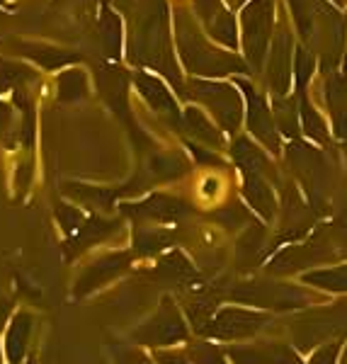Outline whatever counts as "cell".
<instances>
[{"label":"cell","instance_id":"1","mask_svg":"<svg viewBox=\"0 0 347 364\" xmlns=\"http://www.w3.org/2000/svg\"><path fill=\"white\" fill-rule=\"evenodd\" d=\"M132 58L144 66L158 68L161 73L170 75L173 85H180V73L168 46V13L161 0H156V5H144V10L134 20Z\"/></svg>","mask_w":347,"mask_h":364},{"label":"cell","instance_id":"2","mask_svg":"<svg viewBox=\"0 0 347 364\" xmlns=\"http://www.w3.org/2000/svg\"><path fill=\"white\" fill-rule=\"evenodd\" d=\"M175 27H178L180 54L185 58V66L197 75H226L248 70L236 56H226L216 46H211L202 32L195 27V20L185 10H175Z\"/></svg>","mask_w":347,"mask_h":364},{"label":"cell","instance_id":"3","mask_svg":"<svg viewBox=\"0 0 347 364\" xmlns=\"http://www.w3.org/2000/svg\"><path fill=\"white\" fill-rule=\"evenodd\" d=\"M272 13H274V0H252L250 5L243 8V13H240L245 56H248V63L255 70H260L265 61L269 32H272Z\"/></svg>","mask_w":347,"mask_h":364},{"label":"cell","instance_id":"4","mask_svg":"<svg viewBox=\"0 0 347 364\" xmlns=\"http://www.w3.org/2000/svg\"><path fill=\"white\" fill-rule=\"evenodd\" d=\"M190 97L202 102L204 107L211 109L216 122L226 129V132H236L243 119V102H240L238 92L226 83H207V80H195L190 85Z\"/></svg>","mask_w":347,"mask_h":364},{"label":"cell","instance_id":"5","mask_svg":"<svg viewBox=\"0 0 347 364\" xmlns=\"http://www.w3.org/2000/svg\"><path fill=\"white\" fill-rule=\"evenodd\" d=\"M134 343L149 345V348H161V345H175L187 338V326L182 321V314L170 299H163L161 309L151 316L144 326L134 331Z\"/></svg>","mask_w":347,"mask_h":364},{"label":"cell","instance_id":"6","mask_svg":"<svg viewBox=\"0 0 347 364\" xmlns=\"http://www.w3.org/2000/svg\"><path fill=\"white\" fill-rule=\"evenodd\" d=\"M207 326L199 328V333L209 338H221V340H233V338H245L257 333L260 328L267 323L265 316L250 314V311L243 309H223L214 318L204 321Z\"/></svg>","mask_w":347,"mask_h":364},{"label":"cell","instance_id":"7","mask_svg":"<svg viewBox=\"0 0 347 364\" xmlns=\"http://www.w3.org/2000/svg\"><path fill=\"white\" fill-rule=\"evenodd\" d=\"M195 10L202 17V25L207 27L209 37L228 49L238 46V29L231 13L221 5V0H195Z\"/></svg>","mask_w":347,"mask_h":364},{"label":"cell","instance_id":"8","mask_svg":"<svg viewBox=\"0 0 347 364\" xmlns=\"http://www.w3.org/2000/svg\"><path fill=\"white\" fill-rule=\"evenodd\" d=\"M240 90L245 92V105H248V114L245 117H248V129L252 132V136L257 141H262L269 151L277 154L279 136H277V129H274L277 124H274V117L269 114L265 100L257 95V92L252 90V85L245 83V80H240Z\"/></svg>","mask_w":347,"mask_h":364},{"label":"cell","instance_id":"9","mask_svg":"<svg viewBox=\"0 0 347 364\" xmlns=\"http://www.w3.org/2000/svg\"><path fill=\"white\" fill-rule=\"evenodd\" d=\"M129 262H132V255H129V252H110V255L90 262V265L85 267V272L78 277V282H75L73 294L87 296L90 291H95L102 284H107L112 277H117L122 269H127Z\"/></svg>","mask_w":347,"mask_h":364},{"label":"cell","instance_id":"10","mask_svg":"<svg viewBox=\"0 0 347 364\" xmlns=\"http://www.w3.org/2000/svg\"><path fill=\"white\" fill-rule=\"evenodd\" d=\"M233 299L238 301H250L257 306H277V309H292V306H301L306 301V296L301 291L292 289L284 284H248V287H238L233 291Z\"/></svg>","mask_w":347,"mask_h":364},{"label":"cell","instance_id":"11","mask_svg":"<svg viewBox=\"0 0 347 364\" xmlns=\"http://www.w3.org/2000/svg\"><path fill=\"white\" fill-rule=\"evenodd\" d=\"M267 78L274 95H287L292 87V34L282 29L267 63Z\"/></svg>","mask_w":347,"mask_h":364},{"label":"cell","instance_id":"12","mask_svg":"<svg viewBox=\"0 0 347 364\" xmlns=\"http://www.w3.org/2000/svg\"><path fill=\"white\" fill-rule=\"evenodd\" d=\"M134 80H137L141 97L149 102V107L153 109V112L166 117V119H170V124L178 127L180 124V112H178V105H175V97L168 92V87L149 73H137V78Z\"/></svg>","mask_w":347,"mask_h":364},{"label":"cell","instance_id":"13","mask_svg":"<svg viewBox=\"0 0 347 364\" xmlns=\"http://www.w3.org/2000/svg\"><path fill=\"white\" fill-rule=\"evenodd\" d=\"M124 214L139 216V219H153V221H178L182 214H187V204L180 202L175 197L166 195H153L144 202L137 204H124Z\"/></svg>","mask_w":347,"mask_h":364},{"label":"cell","instance_id":"14","mask_svg":"<svg viewBox=\"0 0 347 364\" xmlns=\"http://www.w3.org/2000/svg\"><path fill=\"white\" fill-rule=\"evenodd\" d=\"M32 326H34V316L29 311H17V314L10 318L8 331H5V343H3V352L8 364H20L27 355V345H29V336H32Z\"/></svg>","mask_w":347,"mask_h":364},{"label":"cell","instance_id":"15","mask_svg":"<svg viewBox=\"0 0 347 364\" xmlns=\"http://www.w3.org/2000/svg\"><path fill=\"white\" fill-rule=\"evenodd\" d=\"M231 360L236 364H301L284 345H267V348H231Z\"/></svg>","mask_w":347,"mask_h":364},{"label":"cell","instance_id":"16","mask_svg":"<svg viewBox=\"0 0 347 364\" xmlns=\"http://www.w3.org/2000/svg\"><path fill=\"white\" fill-rule=\"evenodd\" d=\"M326 100L333 114L335 134L340 139H347V70H340V73L328 78Z\"/></svg>","mask_w":347,"mask_h":364},{"label":"cell","instance_id":"17","mask_svg":"<svg viewBox=\"0 0 347 364\" xmlns=\"http://www.w3.org/2000/svg\"><path fill=\"white\" fill-rule=\"evenodd\" d=\"M243 195L250 202V207H255L265 219H272L274 216V195L257 173H245Z\"/></svg>","mask_w":347,"mask_h":364},{"label":"cell","instance_id":"18","mask_svg":"<svg viewBox=\"0 0 347 364\" xmlns=\"http://www.w3.org/2000/svg\"><path fill=\"white\" fill-rule=\"evenodd\" d=\"M182 119H185V132L190 134L192 139L202 141V144H209V146L221 144V134L211 127V122L207 119V114H204L202 109L187 107L185 114H182Z\"/></svg>","mask_w":347,"mask_h":364},{"label":"cell","instance_id":"19","mask_svg":"<svg viewBox=\"0 0 347 364\" xmlns=\"http://www.w3.org/2000/svg\"><path fill=\"white\" fill-rule=\"evenodd\" d=\"M299 119H301V129L306 136L319 141V144H326L328 132H326V124H323V117L311 107L309 97H306L304 92L299 95Z\"/></svg>","mask_w":347,"mask_h":364},{"label":"cell","instance_id":"20","mask_svg":"<svg viewBox=\"0 0 347 364\" xmlns=\"http://www.w3.org/2000/svg\"><path fill=\"white\" fill-rule=\"evenodd\" d=\"M112 231H114V224H110V221L92 216L90 221L85 219V224L80 226L78 231L73 233V236H70V240H73L75 250H80V248H87V245L97 243V240H102L105 236H110Z\"/></svg>","mask_w":347,"mask_h":364},{"label":"cell","instance_id":"21","mask_svg":"<svg viewBox=\"0 0 347 364\" xmlns=\"http://www.w3.org/2000/svg\"><path fill=\"white\" fill-rule=\"evenodd\" d=\"M233 158H236L238 166L243 168V173L260 175L262 170H267V158L262 156V151L255 149V146L245 139L236 141V146H233Z\"/></svg>","mask_w":347,"mask_h":364},{"label":"cell","instance_id":"22","mask_svg":"<svg viewBox=\"0 0 347 364\" xmlns=\"http://www.w3.org/2000/svg\"><path fill=\"white\" fill-rule=\"evenodd\" d=\"M274 124L289 139L299 136V129H301V119L297 117V109L289 100H282V95H274Z\"/></svg>","mask_w":347,"mask_h":364},{"label":"cell","instance_id":"23","mask_svg":"<svg viewBox=\"0 0 347 364\" xmlns=\"http://www.w3.org/2000/svg\"><path fill=\"white\" fill-rule=\"evenodd\" d=\"M309 284L323 287L331 291H347V267H335V269H323V272H311L304 277Z\"/></svg>","mask_w":347,"mask_h":364},{"label":"cell","instance_id":"24","mask_svg":"<svg viewBox=\"0 0 347 364\" xmlns=\"http://www.w3.org/2000/svg\"><path fill=\"white\" fill-rule=\"evenodd\" d=\"M87 90L85 85V73L78 68L73 70H66V73L58 78V95L61 100H70V102H75L78 97H83Z\"/></svg>","mask_w":347,"mask_h":364},{"label":"cell","instance_id":"25","mask_svg":"<svg viewBox=\"0 0 347 364\" xmlns=\"http://www.w3.org/2000/svg\"><path fill=\"white\" fill-rule=\"evenodd\" d=\"M170 243V236L166 231H153V228H141L134 236V248H137L141 255H151V252L163 250Z\"/></svg>","mask_w":347,"mask_h":364},{"label":"cell","instance_id":"26","mask_svg":"<svg viewBox=\"0 0 347 364\" xmlns=\"http://www.w3.org/2000/svg\"><path fill=\"white\" fill-rule=\"evenodd\" d=\"M102 42H105V49L107 54H119L122 49V25L117 20L114 13L105 10V17H102Z\"/></svg>","mask_w":347,"mask_h":364},{"label":"cell","instance_id":"27","mask_svg":"<svg viewBox=\"0 0 347 364\" xmlns=\"http://www.w3.org/2000/svg\"><path fill=\"white\" fill-rule=\"evenodd\" d=\"M158 272H163L166 277L178 279V282H187V279L195 277V269H192V265L182 255H170L168 260H163L161 267H158Z\"/></svg>","mask_w":347,"mask_h":364},{"label":"cell","instance_id":"28","mask_svg":"<svg viewBox=\"0 0 347 364\" xmlns=\"http://www.w3.org/2000/svg\"><path fill=\"white\" fill-rule=\"evenodd\" d=\"M29 56L34 58L37 63H42L44 68H58L68 61H75L73 54H66V51H58V49H49V46H37V49H29Z\"/></svg>","mask_w":347,"mask_h":364},{"label":"cell","instance_id":"29","mask_svg":"<svg viewBox=\"0 0 347 364\" xmlns=\"http://www.w3.org/2000/svg\"><path fill=\"white\" fill-rule=\"evenodd\" d=\"M185 170H187L185 161H182V158H175V156H170V158H156V161H153V173H156L158 178H163V180L178 178V175L185 173Z\"/></svg>","mask_w":347,"mask_h":364},{"label":"cell","instance_id":"30","mask_svg":"<svg viewBox=\"0 0 347 364\" xmlns=\"http://www.w3.org/2000/svg\"><path fill=\"white\" fill-rule=\"evenodd\" d=\"M190 360L195 364H226V362H223L221 350H216L214 345H209V343L192 345V348H190Z\"/></svg>","mask_w":347,"mask_h":364},{"label":"cell","instance_id":"31","mask_svg":"<svg viewBox=\"0 0 347 364\" xmlns=\"http://www.w3.org/2000/svg\"><path fill=\"white\" fill-rule=\"evenodd\" d=\"M297 85H299V95L304 92V87L306 83H309V78H311V70H314V54H311L309 49H299L297 51Z\"/></svg>","mask_w":347,"mask_h":364},{"label":"cell","instance_id":"32","mask_svg":"<svg viewBox=\"0 0 347 364\" xmlns=\"http://www.w3.org/2000/svg\"><path fill=\"white\" fill-rule=\"evenodd\" d=\"M56 216H58V224L63 226V231L70 233V236H73V233L85 224V216L80 214L75 207H66V204H63V207H58Z\"/></svg>","mask_w":347,"mask_h":364},{"label":"cell","instance_id":"33","mask_svg":"<svg viewBox=\"0 0 347 364\" xmlns=\"http://www.w3.org/2000/svg\"><path fill=\"white\" fill-rule=\"evenodd\" d=\"M112 355H114L117 364H151V360L144 355V352L134 350V348H114Z\"/></svg>","mask_w":347,"mask_h":364},{"label":"cell","instance_id":"34","mask_svg":"<svg viewBox=\"0 0 347 364\" xmlns=\"http://www.w3.org/2000/svg\"><path fill=\"white\" fill-rule=\"evenodd\" d=\"M338 345H328V348H323L319 355L314 357V362L311 364H335V355H338Z\"/></svg>","mask_w":347,"mask_h":364},{"label":"cell","instance_id":"35","mask_svg":"<svg viewBox=\"0 0 347 364\" xmlns=\"http://www.w3.org/2000/svg\"><path fill=\"white\" fill-rule=\"evenodd\" d=\"M156 362L158 364H195V362H187L182 355H175V352H158L156 355Z\"/></svg>","mask_w":347,"mask_h":364},{"label":"cell","instance_id":"36","mask_svg":"<svg viewBox=\"0 0 347 364\" xmlns=\"http://www.w3.org/2000/svg\"><path fill=\"white\" fill-rule=\"evenodd\" d=\"M10 122H13V109H10V105H5L3 100H0V136H3V132L10 127Z\"/></svg>","mask_w":347,"mask_h":364},{"label":"cell","instance_id":"37","mask_svg":"<svg viewBox=\"0 0 347 364\" xmlns=\"http://www.w3.org/2000/svg\"><path fill=\"white\" fill-rule=\"evenodd\" d=\"M3 357H5V352H3V348H0V364H3Z\"/></svg>","mask_w":347,"mask_h":364}]
</instances>
